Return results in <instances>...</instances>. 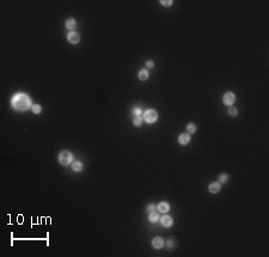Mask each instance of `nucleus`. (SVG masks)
I'll list each match as a JSON object with an SVG mask.
<instances>
[{"instance_id":"1","label":"nucleus","mask_w":269,"mask_h":257,"mask_svg":"<svg viewBox=\"0 0 269 257\" xmlns=\"http://www.w3.org/2000/svg\"><path fill=\"white\" fill-rule=\"evenodd\" d=\"M12 106L18 111H25L28 110L31 105V99L30 97L25 93H17L13 98H12Z\"/></svg>"},{"instance_id":"2","label":"nucleus","mask_w":269,"mask_h":257,"mask_svg":"<svg viewBox=\"0 0 269 257\" xmlns=\"http://www.w3.org/2000/svg\"><path fill=\"white\" fill-rule=\"evenodd\" d=\"M59 162L61 165L64 166H67L69 164L73 163V155L69 151H62L61 153L59 154Z\"/></svg>"},{"instance_id":"3","label":"nucleus","mask_w":269,"mask_h":257,"mask_svg":"<svg viewBox=\"0 0 269 257\" xmlns=\"http://www.w3.org/2000/svg\"><path fill=\"white\" fill-rule=\"evenodd\" d=\"M142 118L145 120V122H147V123H154L158 120V113L154 109H148V110H146L144 113Z\"/></svg>"},{"instance_id":"4","label":"nucleus","mask_w":269,"mask_h":257,"mask_svg":"<svg viewBox=\"0 0 269 257\" xmlns=\"http://www.w3.org/2000/svg\"><path fill=\"white\" fill-rule=\"evenodd\" d=\"M236 102V95L233 92H226L223 96V103L227 106H232Z\"/></svg>"},{"instance_id":"5","label":"nucleus","mask_w":269,"mask_h":257,"mask_svg":"<svg viewBox=\"0 0 269 257\" xmlns=\"http://www.w3.org/2000/svg\"><path fill=\"white\" fill-rule=\"evenodd\" d=\"M67 41L71 44H78L79 41H80V36H79V34L75 31H71V32L67 34Z\"/></svg>"},{"instance_id":"6","label":"nucleus","mask_w":269,"mask_h":257,"mask_svg":"<svg viewBox=\"0 0 269 257\" xmlns=\"http://www.w3.org/2000/svg\"><path fill=\"white\" fill-rule=\"evenodd\" d=\"M221 189V184L219 182H212L211 184L208 185V190L211 194H218Z\"/></svg>"},{"instance_id":"7","label":"nucleus","mask_w":269,"mask_h":257,"mask_svg":"<svg viewBox=\"0 0 269 257\" xmlns=\"http://www.w3.org/2000/svg\"><path fill=\"white\" fill-rule=\"evenodd\" d=\"M178 142L181 144L182 146L188 145L189 142H190V134H188V133H182V134H179V136H178Z\"/></svg>"},{"instance_id":"8","label":"nucleus","mask_w":269,"mask_h":257,"mask_svg":"<svg viewBox=\"0 0 269 257\" xmlns=\"http://www.w3.org/2000/svg\"><path fill=\"white\" fill-rule=\"evenodd\" d=\"M164 245H165L164 240H163V238H160V237H154V238L152 239V248H154V249H162Z\"/></svg>"},{"instance_id":"9","label":"nucleus","mask_w":269,"mask_h":257,"mask_svg":"<svg viewBox=\"0 0 269 257\" xmlns=\"http://www.w3.org/2000/svg\"><path fill=\"white\" fill-rule=\"evenodd\" d=\"M160 222H162V225L164 227H171L172 224H174V220H172L171 216L164 215V216H162V218H160Z\"/></svg>"},{"instance_id":"10","label":"nucleus","mask_w":269,"mask_h":257,"mask_svg":"<svg viewBox=\"0 0 269 257\" xmlns=\"http://www.w3.org/2000/svg\"><path fill=\"white\" fill-rule=\"evenodd\" d=\"M65 25H66V28L68 29V30H73V29H75V26H77V22H75L74 18H67L66 22H65Z\"/></svg>"},{"instance_id":"11","label":"nucleus","mask_w":269,"mask_h":257,"mask_svg":"<svg viewBox=\"0 0 269 257\" xmlns=\"http://www.w3.org/2000/svg\"><path fill=\"white\" fill-rule=\"evenodd\" d=\"M157 207H158V211L162 212V213H166V212H169V209H170V204H169L167 202H160Z\"/></svg>"},{"instance_id":"12","label":"nucleus","mask_w":269,"mask_h":257,"mask_svg":"<svg viewBox=\"0 0 269 257\" xmlns=\"http://www.w3.org/2000/svg\"><path fill=\"white\" fill-rule=\"evenodd\" d=\"M148 220L152 224H156V222H158L159 220H160V216H159V214L157 212H151L149 215H148Z\"/></svg>"},{"instance_id":"13","label":"nucleus","mask_w":269,"mask_h":257,"mask_svg":"<svg viewBox=\"0 0 269 257\" xmlns=\"http://www.w3.org/2000/svg\"><path fill=\"white\" fill-rule=\"evenodd\" d=\"M83 167H84L83 163H80V162H73L72 163V169L74 172H80L83 170Z\"/></svg>"},{"instance_id":"14","label":"nucleus","mask_w":269,"mask_h":257,"mask_svg":"<svg viewBox=\"0 0 269 257\" xmlns=\"http://www.w3.org/2000/svg\"><path fill=\"white\" fill-rule=\"evenodd\" d=\"M139 79L142 82L147 80L148 79V71L145 70V68H142V70H140V72H139Z\"/></svg>"},{"instance_id":"15","label":"nucleus","mask_w":269,"mask_h":257,"mask_svg":"<svg viewBox=\"0 0 269 257\" xmlns=\"http://www.w3.org/2000/svg\"><path fill=\"white\" fill-rule=\"evenodd\" d=\"M142 121H144L142 116H141V115H136V116H134L133 123H134V126H135V127H140V126L142 124Z\"/></svg>"},{"instance_id":"16","label":"nucleus","mask_w":269,"mask_h":257,"mask_svg":"<svg viewBox=\"0 0 269 257\" xmlns=\"http://www.w3.org/2000/svg\"><path fill=\"white\" fill-rule=\"evenodd\" d=\"M185 129H187L188 134H194L196 132V126L194 123H188L187 127H185Z\"/></svg>"},{"instance_id":"17","label":"nucleus","mask_w":269,"mask_h":257,"mask_svg":"<svg viewBox=\"0 0 269 257\" xmlns=\"http://www.w3.org/2000/svg\"><path fill=\"white\" fill-rule=\"evenodd\" d=\"M228 182V175L227 173H221L219 175V183L220 184H224V183H227Z\"/></svg>"},{"instance_id":"18","label":"nucleus","mask_w":269,"mask_h":257,"mask_svg":"<svg viewBox=\"0 0 269 257\" xmlns=\"http://www.w3.org/2000/svg\"><path fill=\"white\" fill-rule=\"evenodd\" d=\"M31 110H33V113H34V114H39V113L42 111V106L39 105V104H33Z\"/></svg>"},{"instance_id":"19","label":"nucleus","mask_w":269,"mask_h":257,"mask_svg":"<svg viewBox=\"0 0 269 257\" xmlns=\"http://www.w3.org/2000/svg\"><path fill=\"white\" fill-rule=\"evenodd\" d=\"M228 114L234 117V116L238 115V110L236 109V108H233V106H230V109H228Z\"/></svg>"},{"instance_id":"20","label":"nucleus","mask_w":269,"mask_h":257,"mask_svg":"<svg viewBox=\"0 0 269 257\" xmlns=\"http://www.w3.org/2000/svg\"><path fill=\"white\" fill-rule=\"evenodd\" d=\"M166 248H167L169 250H171V249H174V248H175V242H174L172 239H170V240H167V242H166Z\"/></svg>"},{"instance_id":"21","label":"nucleus","mask_w":269,"mask_h":257,"mask_svg":"<svg viewBox=\"0 0 269 257\" xmlns=\"http://www.w3.org/2000/svg\"><path fill=\"white\" fill-rule=\"evenodd\" d=\"M160 4H162L163 6H165V7H167V6L172 5V0H162Z\"/></svg>"},{"instance_id":"22","label":"nucleus","mask_w":269,"mask_h":257,"mask_svg":"<svg viewBox=\"0 0 269 257\" xmlns=\"http://www.w3.org/2000/svg\"><path fill=\"white\" fill-rule=\"evenodd\" d=\"M141 114H142V109H141V108H135V109H134V116L141 115Z\"/></svg>"},{"instance_id":"23","label":"nucleus","mask_w":269,"mask_h":257,"mask_svg":"<svg viewBox=\"0 0 269 257\" xmlns=\"http://www.w3.org/2000/svg\"><path fill=\"white\" fill-rule=\"evenodd\" d=\"M146 66H147V68H153L154 67V62L152 60H148V61H146Z\"/></svg>"},{"instance_id":"24","label":"nucleus","mask_w":269,"mask_h":257,"mask_svg":"<svg viewBox=\"0 0 269 257\" xmlns=\"http://www.w3.org/2000/svg\"><path fill=\"white\" fill-rule=\"evenodd\" d=\"M154 208H156V206L154 204H148V207H147V211L151 213V212H154Z\"/></svg>"}]
</instances>
